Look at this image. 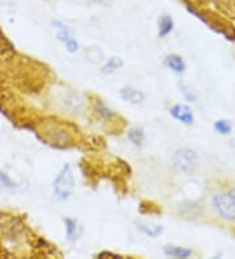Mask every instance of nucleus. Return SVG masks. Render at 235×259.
I'll use <instances>...</instances> for the list:
<instances>
[{"label":"nucleus","instance_id":"1","mask_svg":"<svg viewBox=\"0 0 235 259\" xmlns=\"http://www.w3.org/2000/svg\"><path fill=\"white\" fill-rule=\"evenodd\" d=\"M212 208L219 219L225 222H235V185L214 194Z\"/></svg>","mask_w":235,"mask_h":259},{"label":"nucleus","instance_id":"2","mask_svg":"<svg viewBox=\"0 0 235 259\" xmlns=\"http://www.w3.org/2000/svg\"><path fill=\"white\" fill-rule=\"evenodd\" d=\"M199 165V155L191 148H180L172 156V166L180 174H192Z\"/></svg>","mask_w":235,"mask_h":259},{"label":"nucleus","instance_id":"3","mask_svg":"<svg viewBox=\"0 0 235 259\" xmlns=\"http://www.w3.org/2000/svg\"><path fill=\"white\" fill-rule=\"evenodd\" d=\"M75 189V178L69 165H64L54 181V194L59 200H67Z\"/></svg>","mask_w":235,"mask_h":259},{"label":"nucleus","instance_id":"4","mask_svg":"<svg viewBox=\"0 0 235 259\" xmlns=\"http://www.w3.org/2000/svg\"><path fill=\"white\" fill-rule=\"evenodd\" d=\"M170 114H171L172 117L175 118L176 120L182 122L183 124L191 126V124L194 123V120H195L194 113H192L191 108L187 106V105L184 104L174 105V106L170 108Z\"/></svg>","mask_w":235,"mask_h":259},{"label":"nucleus","instance_id":"5","mask_svg":"<svg viewBox=\"0 0 235 259\" xmlns=\"http://www.w3.org/2000/svg\"><path fill=\"white\" fill-rule=\"evenodd\" d=\"M64 224H66L67 240L72 243L77 242V241L81 238L82 233H84V227L80 224L78 220L71 218L64 219Z\"/></svg>","mask_w":235,"mask_h":259},{"label":"nucleus","instance_id":"6","mask_svg":"<svg viewBox=\"0 0 235 259\" xmlns=\"http://www.w3.org/2000/svg\"><path fill=\"white\" fill-rule=\"evenodd\" d=\"M120 97H122L123 101L125 102H129V104H133V105H137L140 102L144 101L145 95L141 91L136 88H132V87H124V88L120 89L119 92Z\"/></svg>","mask_w":235,"mask_h":259},{"label":"nucleus","instance_id":"7","mask_svg":"<svg viewBox=\"0 0 235 259\" xmlns=\"http://www.w3.org/2000/svg\"><path fill=\"white\" fill-rule=\"evenodd\" d=\"M165 64H166L167 68L172 71L174 73H184L187 70V64H185L184 59H183L180 55L176 54H170L165 58Z\"/></svg>","mask_w":235,"mask_h":259},{"label":"nucleus","instance_id":"8","mask_svg":"<svg viewBox=\"0 0 235 259\" xmlns=\"http://www.w3.org/2000/svg\"><path fill=\"white\" fill-rule=\"evenodd\" d=\"M58 38H59V41H62L63 44L66 45L67 50H68L69 53H76V51L78 50V44L76 42L75 38L72 37V34L69 33L67 26H60V32L58 33Z\"/></svg>","mask_w":235,"mask_h":259},{"label":"nucleus","instance_id":"9","mask_svg":"<svg viewBox=\"0 0 235 259\" xmlns=\"http://www.w3.org/2000/svg\"><path fill=\"white\" fill-rule=\"evenodd\" d=\"M136 225H137V229L141 231L145 236H149L152 238L158 237L161 233L163 232L162 225L153 224V223H147V222H136Z\"/></svg>","mask_w":235,"mask_h":259},{"label":"nucleus","instance_id":"10","mask_svg":"<svg viewBox=\"0 0 235 259\" xmlns=\"http://www.w3.org/2000/svg\"><path fill=\"white\" fill-rule=\"evenodd\" d=\"M163 253L165 255L171 256V258L185 259L192 255V250L187 249V247L175 246V245H166V246H163Z\"/></svg>","mask_w":235,"mask_h":259},{"label":"nucleus","instance_id":"11","mask_svg":"<svg viewBox=\"0 0 235 259\" xmlns=\"http://www.w3.org/2000/svg\"><path fill=\"white\" fill-rule=\"evenodd\" d=\"M172 28H174V21L169 15H163L161 16L160 21H158V35L160 38H165L171 33Z\"/></svg>","mask_w":235,"mask_h":259},{"label":"nucleus","instance_id":"12","mask_svg":"<svg viewBox=\"0 0 235 259\" xmlns=\"http://www.w3.org/2000/svg\"><path fill=\"white\" fill-rule=\"evenodd\" d=\"M128 139L132 144H135V146H141L145 140V134L144 131L138 127H133L128 131Z\"/></svg>","mask_w":235,"mask_h":259},{"label":"nucleus","instance_id":"13","mask_svg":"<svg viewBox=\"0 0 235 259\" xmlns=\"http://www.w3.org/2000/svg\"><path fill=\"white\" fill-rule=\"evenodd\" d=\"M122 67H123V60L120 59V58L113 57V58H110V59H107L106 64L102 67V72L113 73V72H115L116 70L122 68Z\"/></svg>","mask_w":235,"mask_h":259},{"label":"nucleus","instance_id":"14","mask_svg":"<svg viewBox=\"0 0 235 259\" xmlns=\"http://www.w3.org/2000/svg\"><path fill=\"white\" fill-rule=\"evenodd\" d=\"M214 130H216L218 134H221V135H229V134L231 133L232 126L231 123H230V120L218 119L216 120V123H214Z\"/></svg>","mask_w":235,"mask_h":259},{"label":"nucleus","instance_id":"15","mask_svg":"<svg viewBox=\"0 0 235 259\" xmlns=\"http://www.w3.org/2000/svg\"><path fill=\"white\" fill-rule=\"evenodd\" d=\"M85 53H86V57L89 58V60L93 62V63H100V62L104 60V51L101 50L100 48H90Z\"/></svg>","mask_w":235,"mask_h":259},{"label":"nucleus","instance_id":"16","mask_svg":"<svg viewBox=\"0 0 235 259\" xmlns=\"http://www.w3.org/2000/svg\"><path fill=\"white\" fill-rule=\"evenodd\" d=\"M0 184L3 185L4 189L7 190H11V191H13V190H16V184L13 182L12 180H11L8 176H7L6 173H0Z\"/></svg>","mask_w":235,"mask_h":259},{"label":"nucleus","instance_id":"17","mask_svg":"<svg viewBox=\"0 0 235 259\" xmlns=\"http://www.w3.org/2000/svg\"><path fill=\"white\" fill-rule=\"evenodd\" d=\"M180 88H182V93L183 96L185 97V100H188V101H191V102H195L196 100H198V95L192 91L191 88L188 85H184V84H182L180 85Z\"/></svg>","mask_w":235,"mask_h":259}]
</instances>
